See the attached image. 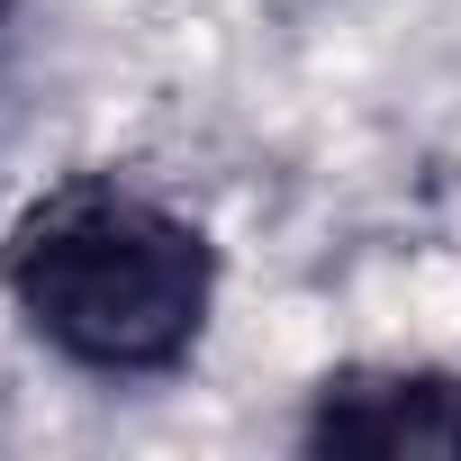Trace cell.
I'll return each mask as SVG.
<instances>
[{
  "label": "cell",
  "mask_w": 461,
  "mask_h": 461,
  "mask_svg": "<svg viewBox=\"0 0 461 461\" xmlns=\"http://www.w3.org/2000/svg\"><path fill=\"white\" fill-rule=\"evenodd\" d=\"M208 236L145 190L73 181L10 236L19 317L82 371H172L208 326Z\"/></svg>",
  "instance_id": "obj_1"
},
{
  "label": "cell",
  "mask_w": 461,
  "mask_h": 461,
  "mask_svg": "<svg viewBox=\"0 0 461 461\" xmlns=\"http://www.w3.org/2000/svg\"><path fill=\"white\" fill-rule=\"evenodd\" d=\"M317 452H416V461H461V380L452 371H344L308 407Z\"/></svg>",
  "instance_id": "obj_2"
}]
</instances>
